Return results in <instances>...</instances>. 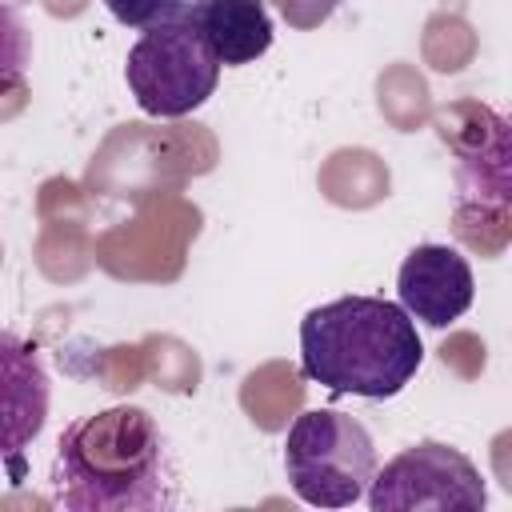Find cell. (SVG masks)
Wrapping results in <instances>:
<instances>
[{
	"label": "cell",
	"mask_w": 512,
	"mask_h": 512,
	"mask_svg": "<svg viewBox=\"0 0 512 512\" xmlns=\"http://www.w3.org/2000/svg\"><path fill=\"white\" fill-rule=\"evenodd\" d=\"M376 472L368 428L336 408H304L284 440L288 488L312 508H352Z\"/></svg>",
	"instance_id": "3"
},
{
	"label": "cell",
	"mask_w": 512,
	"mask_h": 512,
	"mask_svg": "<svg viewBox=\"0 0 512 512\" xmlns=\"http://www.w3.org/2000/svg\"><path fill=\"white\" fill-rule=\"evenodd\" d=\"M396 296H400L396 304L412 320L428 328H448L472 308L476 296L472 264L448 244H416L400 264Z\"/></svg>",
	"instance_id": "6"
},
{
	"label": "cell",
	"mask_w": 512,
	"mask_h": 512,
	"mask_svg": "<svg viewBox=\"0 0 512 512\" xmlns=\"http://www.w3.org/2000/svg\"><path fill=\"white\" fill-rule=\"evenodd\" d=\"M52 500L68 512L176 508L180 472L160 424L136 404L72 420L52 460Z\"/></svg>",
	"instance_id": "1"
},
{
	"label": "cell",
	"mask_w": 512,
	"mask_h": 512,
	"mask_svg": "<svg viewBox=\"0 0 512 512\" xmlns=\"http://www.w3.org/2000/svg\"><path fill=\"white\" fill-rule=\"evenodd\" d=\"M32 64V32L24 28L20 12L0 0V84L24 80Z\"/></svg>",
	"instance_id": "9"
},
{
	"label": "cell",
	"mask_w": 512,
	"mask_h": 512,
	"mask_svg": "<svg viewBox=\"0 0 512 512\" xmlns=\"http://www.w3.org/2000/svg\"><path fill=\"white\" fill-rule=\"evenodd\" d=\"M188 16L220 68L252 64L272 48V16L264 0H196Z\"/></svg>",
	"instance_id": "8"
},
{
	"label": "cell",
	"mask_w": 512,
	"mask_h": 512,
	"mask_svg": "<svg viewBox=\"0 0 512 512\" xmlns=\"http://www.w3.org/2000/svg\"><path fill=\"white\" fill-rule=\"evenodd\" d=\"M372 512H480L488 504V488L480 468L452 444L420 440L392 456L368 480Z\"/></svg>",
	"instance_id": "5"
},
{
	"label": "cell",
	"mask_w": 512,
	"mask_h": 512,
	"mask_svg": "<svg viewBox=\"0 0 512 512\" xmlns=\"http://www.w3.org/2000/svg\"><path fill=\"white\" fill-rule=\"evenodd\" d=\"M424 360L416 320L384 296H336L300 320V372L336 396L388 400Z\"/></svg>",
	"instance_id": "2"
},
{
	"label": "cell",
	"mask_w": 512,
	"mask_h": 512,
	"mask_svg": "<svg viewBox=\"0 0 512 512\" xmlns=\"http://www.w3.org/2000/svg\"><path fill=\"white\" fill-rule=\"evenodd\" d=\"M276 4H280L284 20H288L292 28H316V24L328 20L332 8H336V0H276Z\"/></svg>",
	"instance_id": "11"
},
{
	"label": "cell",
	"mask_w": 512,
	"mask_h": 512,
	"mask_svg": "<svg viewBox=\"0 0 512 512\" xmlns=\"http://www.w3.org/2000/svg\"><path fill=\"white\" fill-rule=\"evenodd\" d=\"M104 4L124 28H136V32L172 24L188 12V0H104Z\"/></svg>",
	"instance_id": "10"
},
{
	"label": "cell",
	"mask_w": 512,
	"mask_h": 512,
	"mask_svg": "<svg viewBox=\"0 0 512 512\" xmlns=\"http://www.w3.org/2000/svg\"><path fill=\"white\" fill-rule=\"evenodd\" d=\"M124 80L140 104V112L176 120L208 104L220 84V60L196 32L192 16L184 12L172 24L148 28L124 60Z\"/></svg>",
	"instance_id": "4"
},
{
	"label": "cell",
	"mask_w": 512,
	"mask_h": 512,
	"mask_svg": "<svg viewBox=\"0 0 512 512\" xmlns=\"http://www.w3.org/2000/svg\"><path fill=\"white\" fill-rule=\"evenodd\" d=\"M48 420V372L36 344L0 328V464H20Z\"/></svg>",
	"instance_id": "7"
}]
</instances>
